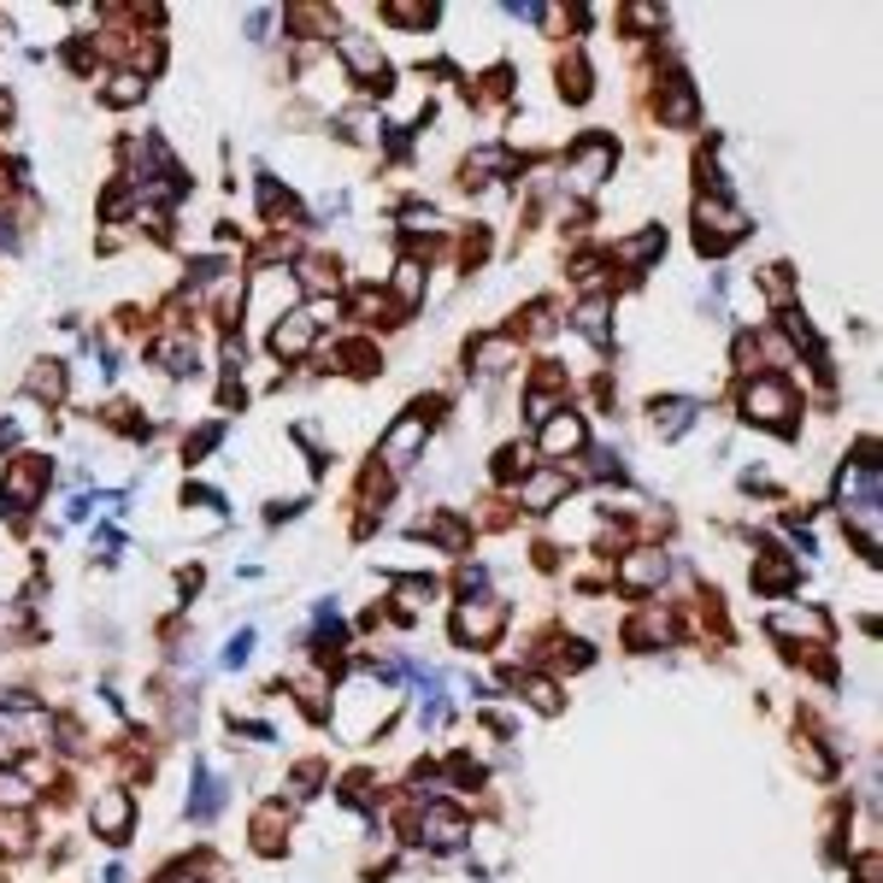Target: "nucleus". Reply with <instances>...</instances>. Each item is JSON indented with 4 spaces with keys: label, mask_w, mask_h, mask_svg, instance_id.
Masks as SVG:
<instances>
[{
    "label": "nucleus",
    "mask_w": 883,
    "mask_h": 883,
    "mask_svg": "<svg viewBox=\"0 0 883 883\" xmlns=\"http://www.w3.org/2000/svg\"><path fill=\"white\" fill-rule=\"evenodd\" d=\"M748 236V212L725 195H701L695 200V248L701 254H725L731 242Z\"/></svg>",
    "instance_id": "3"
},
{
    "label": "nucleus",
    "mask_w": 883,
    "mask_h": 883,
    "mask_svg": "<svg viewBox=\"0 0 883 883\" xmlns=\"http://www.w3.org/2000/svg\"><path fill=\"white\" fill-rule=\"evenodd\" d=\"M41 489H48V459H41V454H19L7 466V477H0V506H7V513H24V506L41 501Z\"/></svg>",
    "instance_id": "7"
},
{
    "label": "nucleus",
    "mask_w": 883,
    "mask_h": 883,
    "mask_svg": "<svg viewBox=\"0 0 883 883\" xmlns=\"http://www.w3.org/2000/svg\"><path fill=\"white\" fill-rule=\"evenodd\" d=\"M554 413H566L560 407V371H542V378L530 383V395H525V418L530 425H548Z\"/></svg>",
    "instance_id": "23"
},
{
    "label": "nucleus",
    "mask_w": 883,
    "mask_h": 883,
    "mask_svg": "<svg viewBox=\"0 0 883 883\" xmlns=\"http://www.w3.org/2000/svg\"><path fill=\"white\" fill-rule=\"evenodd\" d=\"M577 330H584L589 342H606V336H613V301H606V295H589L584 307H577Z\"/></svg>",
    "instance_id": "28"
},
{
    "label": "nucleus",
    "mask_w": 883,
    "mask_h": 883,
    "mask_svg": "<svg viewBox=\"0 0 883 883\" xmlns=\"http://www.w3.org/2000/svg\"><path fill=\"white\" fill-rule=\"evenodd\" d=\"M501 171H513V154H506V148H477L466 159V189H477V183H489V177H501Z\"/></svg>",
    "instance_id": "30"
},
{
    "label": "nucleus",
    "mask_w": 883,
    "mask_h": 883,
    "mask_svg": "<svg viewBox=\"0 0 883 883\" xmlns=\"http://www.w3.org/2000/svg\"><path fill=\"white\" fill-rule=\"evenodd\" d=\"M755 584L765 589V596H784V589L795 584V566H789V560H777V554H765L755 566Z\"/></svg>",
    "instance_id": "34"
},
{
    "label": "nucleus",
    "mask_w": 883,
    "mask_h": 883,
    "mask_svg": "<svg viewBox=\"0 0 883 883\" xmlns=\"http://www.w3.org/2000/svg\"><path fill=\"white\" fill-rule=\"evenodd\" d=\"M648 413H654V430H660V437H684V430L695 425V401H689V395H660Z\"/></svg>",
    "instance_id": "24"
},
{
    "label": "nucleus",
    "mask_w": 883,
    "mask_h": 883,
    "mask_svg": "<svg viewBox=\"0 0 883 883\" xmlns=\"http://www.w3.org/2000/svg\"><path fill=\"white\" fill-rule=\"evenodd\" d=\"M430 601H437V584H425V577H401L395 584V618H425L430 613Z\"/></svg>",
    "instance_id": "25"
},
{
    "label": "nucleus",
    "mask_w": 883,
    "mask_h": 883,
    "mask_svg": "<svg viewBox=\"0 0 883 883\" xmlns=\"http://www.w3.org/2000/svg\"><path fill=\"white\" fill-rule=\"evenodd\" d=\"M660 636H665V618H660V613H636L630 625H625V642H630V648H654Z\"/></svg>",
    "instance_id": "38"
},
{
    "label": "nucleus",
    "mask_w": 883,
    "mask_h": 883,
    "mask_svg": "<svg viewBox=\"0 0 883 883\" xmlns=\"http://www.w3.org/2000/svg\"><path fill=\"white\" fill-rule=\"evenodd\" d=\"M518 689H525V701L537 707V713H560V689H554V677L525 672V677H518Z\"/></svg>",
    "instance_id": "35"
},
{
    "label": "nucleus",
    "mask_w": 883,
    "mask_h": 883,
    "mask_svg": "<svg viewBox=\"0 0 883 883\" xmlns=\"http://www.w3.org/2000/svg\"><path fill=\"white\" fill-rule=\"evenodd\" d=\"M654 112H660L665 130H695V119H701V100H695V83L684 77V71H672V77L660 83Z\"/></svg>",
    "instance_id": "12"
},
{
    "label": "nucleus",
    "mask_w": 883,
    "mask_h": 883,
    "mask_svg": "<svg viewBox=\"0 0 883 883\" xmlns=\"http://www.w3.org/2000/svg\"><path fill=\"white\" fill-rule=\"evenodd\" d=\"M560 95H566V100H589V65L577 60V53L560 65Z\"/></svg>",
    "instance_id": "39"
},
{
    "label": "nucleus",
    "mask_w": 883,
    "mask_h": 883,
    "mask_svg": "<svg viewBox=\"0 0 883 883\" xmlns=\"http://www.w3.org/2000/svg\"><path fill=\"white\" fill-rule=\"evenodd\" d=\"M295 283L301 289H330V295H336V259H324V254H312V259H301L295 266Z\"/></svg>",
    "instance_id": "32"
},
{
    "label": "nucleus",
    "mask_w": 883,
    "mask_h": 883,
    "mask_svg": "<svg viewBox=\"0 0 883 883\" xmlns=\"http://www.w3.org/2000/svg\"><path fill=\"white\" fill-rule=\"evenodd\" d=\"M336 53H342V65H347V77H354V83H383V48H378V36L342 30L336 36Z\"/></svg>",
    "instance_id": "13"
},
{
    "label": "nucleus",
    "mask_w": 883,
    "mask_h": 883,
    "mask_svg": "<svg viewBox=\"0 0 883 883\" xmlns=\"http://www.w3.org/2000/svg\"><path fill=\"white\" fill-rule=\"evenodd\" d=\"M501 630H506V601L477 596V601H459L454 606V642L459 648H495Z\"/></svg>",
    "instance_id": "5"
},
{
    "label": "nucleus",
    "mask_w": 883,
    "mask_h": 883,
    "mask_svg": "<svg viewBox=\"0 0 883 883\" xmlns=\"http://www.w3.org/2000/svg\"><path fill=\"white\" fill-rule=\"evenodd\" d=\"M566 495H572V477L560 466H530L513 483V501L525 506V513H554V506H566Z\"/></svg>",
    "instance_id": "8"
},
{
    "label": "nucleus",
    "mask_w": 883,
    "mask_h": 883,
    "mask_svg": "<svg viewBox=\"0 0 883 883\" xmlns=\"http://www.w3.org/2000/svg\"><path fill=\"white\" fill-rule=\"evenodd\" d=\"M224 442V425H207V430H195L189 442H183V459H200V454H212V447Z\"/></svg>",
    "instance_id": "42"
},
{
    "label": "nucleus",
    "mask_w": 883,
    "mask_h": 883,
    "mask_svg": "<svg viewBox=\"0 0 883 883\" xmlns=\"http://www.w3.org/2000/svg\"><path fill=\"white\" fill-rule=\"evenodd\" d=\"M401 230H407V236H437L442 212L437 207H407V212H401Z\"/></svg>",
    "instance_id": "40"
},
{
    "label": "nucleus",
    "mask_w": 883,
    "mask_h": 883,
    "mask_svg": "<svg viewBox=\"0 0 883 883\" xmlns=\"http://www.w3.org/2000/svg\"><path fill=\"white\" fill-rule=\"evenodd\" d=\"M36 848V819L24 807H0V854L7 860H24Z\"/></svg>",
    "instance_id": "19"
},
{
    "label": "nucleus",
    "mask_w": 883,
    "mask_h": 883,
    "mask_svg": "<svg viewBox=\"0 0 883 883\" xmlns=\"http://www.w3.org/2000/svg\"><path fill=\"white\" fill-rule=\"evenodd\" d=\"M795 413H801V401H795V389L784 378H772V371H760V378H748L743 389V418L760 430H789Z\"/></svg>",
    "instance_id": "2"
},
{
    "label": "nucleus",
    "mask_w": 883,
    "mask_h": 883,
    "mask_svg": "<svg viewBox=\"0 0 883 883\" xmlns=\"http://www.w3.org/2000/svg\"><path fill=\"white\" fill-rule=\"evenodd\" d=\"M318 784H324V765H318V760L295 765V789H301V795H307V789H318Z\"/></svg>",
    "instance_id": "46"
},
{
    "label": "nucleus",
    "mask_w": 883,
    "mask_h": 883,
    "mask_svg": "<svg viewBox=\"0 0 883 883\" xmlns=\"http://www.w3.org/2000/svg\"><path fill=\"white\" fill-rule=\"evenodd\" d=\"M425 437H430V425H425V418H418V413H401L395 425H389V437L378 442V459H383L389 471H407L413 459L425 454Z\"/></svg>",
    "instance_id": "11"
},
{
    "label": "nucleus",
    "mask_w": 883,
    "mask_h": 883,
    "mask_svg": "<svg viewBox=\"0 0 883 883\" xmlns=\"http://www.w3.org/2000/svg\"><path fill=\"white\" fill-rule=\"evenodd\" d=\"M283 831H289V813H283V807H259V819H254V848H259V854H283Z\"/></svg>",
    "instance_id": "29"
},
{
    "label": "nucleus",
    "mask_w": 883,
    "mask_h": 883,
    "mask_svg": "<svg viewBox=\"0 0 883 883\" xmlns=\"http://www.w3.org/2000/svg\"><path fill=\"white\" fill-rule=\"evenodd\" d=\"M389 307L395 312L425 307V266H418V259H395V266H389Z\"/></svg>",
    "instance_id": "18"
},
{
    "label": "nucleus",
    "mask_w": 883,
    "mask_h": 883,
    "mask_svg": "<svg viewBox=\"0 0 883 883\" xmlns=\"http://www.w3.org/2000/svg\"><path fill=\"white\" fill-rule=\"evenodd\" d=\"M584 442H589L584 418H577V413H554V418L542 425V437H537V454L566 459V454H584Z\"/></svg>",
    "instance_id": "15"
},
{
    "label": "nucleus",
    "mask_w": 883,
    "mask_h": 883,
    "mask_svg": "<svg viewBox=\"0 0 883 883\" xmlns=\"http://www.w3.org/2000/svg\"><path fill=\"white\" fill-rule=\"evenodd\" d=\"M142 95H148V77H136V71H112L107 77V89H100V100H107V107H142Z\"/></svg>",
    "instance_id": "27"
},
{
    "label": "nucleus",
    "mask_w": 883,
    "mask_h": 883,
    "mask_svg": "<svg viewBox=\"0 0 883 883\" xmlns=\"http://www.w3.org/2000/svg\"><path fill=\"white\" fill-rule=\"evenodd\" d=\"M301 301V283H295V271L289 266H266L254 278V289H248V318H259V324H278V318H289V307Z\"/></svg>",
    "instance_id": "4"
},
{
    "label": "nucleus",
    "mask_w": 883,
    "mask_h": 883,
    "mask_svg": "<svg viewBox=\"0 0 883 883\" xmlns=\"http://www.w3.org/2000/svg\"><path fill=\"white\" fill-rule=\"evenodd\" d=\"M459 589H466V596H471V589H483V566H471V572H459Z\"/></svg>",
    "instance_id": "48"
},
{
    "label": "nucleus",
    "mask_w": 883,
    "mask_h": 883,
    "mask_svg": "<svg viewBox=\"0 0 883 883\" xmlns=\"http://www.w3.org/2000/svg\"><path fill=\"white\" fill-rule=\"evenodd\" d=\"M772 630L777 636H807V642H824V636H831V618H824L819 606H784V613H772Z\"/></svg>",
    "instance_id": "20"
},
{
    "label": "nucleus",
    "mask_w": 883,
    "mask_h": 883,
    "mask_svg": "<svg viewBox=\"0 0 883 883\" xmlns=\"http://www.w3.org/2000/svg\"><path fill=\"white\" fill-rule=\"evenodd\" d=\"M383 312H395V307H389V295H378V289H366V295H354V318H359V324H389Z\"/></svg>",
    "instance_id": "41"
},
{
    "label": "nucleus",
    "mask_w": 883,
    "mask_h": 883,
    "mask_svg": "<svg viewBox=\"0 0 883 883\" xmlns=\"http://www.w3.org/2000/svg\"><path fill=\"white\" fill-rule=\"evenodd\" d=\"M30 395L36 401H65V366L60 359H36L30 366Z\"/></svg>",
    "instance_id": "31"
},
{
    "label": "nucleus",
    "mask_w": 883,
    "mask_h": 883,
    "mask_svg": "<svg viewBox=\"0 0 883 883\" xmlns=\"http://www.w3.org/2000/svg\"><path fill=\"white\" fill-rule=\"evenodd\" d=\"M89 824L100 843H130V831H136V801H130V789H100L95 807H89Z\"/></svg>",
    "instance_id": "10"
},
{
    "label": "nucleus",
    "mask_w": 883,
    "mask_h": 883,
    "mask_svg": "<svg viewBox=\"0 0 883 883\" xmlns=\"http://www.w3.org/2000/svg\"><path fill=\"white\" fill-rule=\"evenodd\" d=\"M466 359H471V371H483V378H501L506 366H518V336H477L466 347Z\"/></svg>",
    "instance_id": "17"
},
{
    "label": "nucleus",
    "mask_w": 883,
    "mask_h": 883,
    "mask_svg": "<svg viewBox=\"0 0 883 883\" xmlns=\"http://www.w3.org/2000/svg\"><path fill=\"white\" fill-rule=\"evenodd\" d=\"M836 501H843V525L854 530V542L866 548V554H878L883 542V489H878V442L860 447V459L843 471V483H836Z\"/></svg>",
    "instance_id": "1"
},
{
    "label": "nucleus",
    "mask_w": 883,
    "mask_h": 883,
    "mask_svg": "<svg viewBox=\"0 0 883 883\" xmlns=\"http://www.w3.org/2000/svg\"><path fill=\"white\" fill-rule=\"evenodd\" d=\"M618 584L630 589V596H648V589L665 584V554L660 548H630L625 560H618Z\"/></svg>",
    "instance_id": "16"
},
{
    "label": "nucleus",
    "mask_w": 883,
    "mask_h": 883,
    "mask_svg": "<svg viewBox=\"0 0 883 883\" xmlns=\"http://www.w3.org/2000/svg\"><path fill=\"white\" fill-rule=\"evenodd\" d=\"M248 654H254V630H236V636H230V648H224V665L236 672V665H248Z\"/></svg>",
    "instance_id": "43"
},
{
    "label": "nucleus",
    "mask_w": 883,
    "mask_h": 883,
    "mask_svg": "<svg viewBox=\"0 0 883 883\" xmlns=\"http://www.w3.org/2000/svg\"><path fill=\"white\" fill-rule=\"evenodd\" d=\"M7 119H12V95L0 89V124H7Z\"/></svg>",
    "instance_id": "49"
},
{
    "label": "nucleus",
    "mask_w": 883,
    "mask_h": 883,
    "mask_svg": "<svg viewBox=\"0 0 883 883\" xmlns=\"http://www.w3.org/2000/svg\"><path fill=\"white\" fill-rule=\"evenodd\" d=\"M383 19H389V24H401V30H425V24L437 19V7H418V0H389Z\"/></svg>",
    "instance_id": "37"
},
{
    "label": "nucleus",
    "mask_w": 883,
    "mask_h": 883,
    "mask_svg": "<svg viewBox=\"0 0 883 883\" xmlns=\"http://www.w3.org/2000/svg\"><path fill=\"white\" fill-rule=\"evenodd\" d=\"M606 177H613V142H606V136H584L572 148V159H566V189L589 195V189H601Z\"/></svg>",
    "instance_id": "6"
},
{
    "label": "nucleus",
    "mask_w": 883,
    "mask_h": 883,
    "mask_svg": "<svg viewBox=\"0 0 883 883\" xmlns=\"http://www.w3.org/2000/svg\"><path fill=\"white\" fill-rule=\"evenodd\" d=\"M665 254V230L660 224H648V230H636V236L630 242H618V248H613V259H618V266H648V259H660Z\"/></svg>",
    "instance_id": "22"
},
{
    "label": "nucleus",
    "mask_w": 883,
    "mask_h": 883,
    "mask_svg": "<svg viewBox=\"0 0 883 883\" xmlns=\"http://www.w3.org/2000/svg\"><path fill=\"white\" fill-rule=\"evenodd\" d=\"M154 359L171 371V378H189V371H195V342L189 336H159L154 342Z\"/></svg>",
    "instance_id": "26"
},
{
    "label": "nucleus",
    "mask_w": 883,
    "mask_h": 883,
    "mask_svg": "<svg viewBox=\"0 0 883 883\" xmlns=\"http://www.w3.org/2000/svg\"><path fill=\"white\" fill-rule=\"evenodd\" d=\"M854 878H860V883H878V854H866V860L854 866Z\"/></svg>",
    "instance_id": "47"
},
{
    "label": "nucleus",
    "mask_w": 883,
    "mask_h": 883,
    "mask_svg": "<svg viewBox=\"0 0 883 883\" xmlns=\"http://www.w3.org/2000/svg\"><path fill=\"white\" fill-rule=\"evenodd\" d=\"M625 19H630V30H660L665 12L660 7H625Z\"/></svg>",
    "instance_id": "44"
},
{
    "label": "nucleus",
    "mask_w": 883,
    "mask_h": 883,
    "mask_svg": "<svg viewBox=\"0 0 883 883\" xmlns=\"http://www.w3.org/2000/svg\"><path fill=\"white\" fill-rule=\"evenodd\" d=\"M407 831L418 836V843H430V848H459L471 836V819L459 813V807H447V801H430L418 819H407Z\"/></svg>",
    "instance_id": "9"
},
{
    "label": "nucleus",
    "mask_w": 883,
    "mask_h": 883,
    "mask_svg": "<svg viewBox=\"0 0 883 883\" xmlns=\"http://www.w3.org/2000/svg\"><path fill=\"white\" fill-rule=\"evenodd\" d=\"M312 342H318V324L307 312H289V318H278V324H271V336H266V347L278 359H307L312 354Z\"/></svg>",
    "instance_id": "14"
},
{
    "label": "nucleus",
    "mask_w": 883,
    "mask_h": 883,
    "mask_svg": "<svg viewBox=\"0 0 883 883\" xmlns=\"http://www.w3.org/2000/svg\"><path fill=\"white\" fill-rule=\"evenodd\" d=\"M219 807H224V784H219V777H212V765H207V760H195V795H189V819H200V824H207L212 813H219Z\"/></svg>",
    "instance_id": "21"
},
{
    "label": "nucleus",
    "mask_w": 883,
    "mask_h": 883,
    "mask_svg": "<svg viewBox=\"0 0 883 883\" xmlns=\"http://www.w3.org/2000/svg\"><path fill=\"white\" fill-rule=\"evenodd\" d=\"M100 212H107V219L119 224L124 212H130V183H119V189H107V200H100Z\"/></svg>",
    "instance_id": "45"
},
{
    "label": "nucleus",
    "mask_w": 883,
    "mask_h": 883,
    "mask_svg": "<svg viewBox=\"0 0 883 883\" xmlns=\"http://www.w3.org/2000/svg\"><path fill=\"white\" fill-rule=\"evenodd\" d=\"M418 530H425V537H430V542H442V548H447V554H459V548H466V542H471V530H466V525H459V518H447V513H437V518H425V525H418Z\"/></svg>",
    "instance_id": "33"
},
{
    "label": "nucleus",
    "mask_w": 883,
    "mask_h": 883,
    "mask_svg": "<svg viewBox=\"0 0 883 883\" xmlns=\"http://www.w3.org/2000/svg\"><path fill=\"white\" fill-rule=\"evenodd\" d=\"M530 466H537V459H530V447H525V442H513V447H501V454H495V477H501L506 489H513Z\"/></svg>",
    "instance_id": "36"
}]
</instances>
